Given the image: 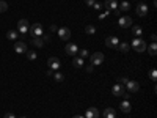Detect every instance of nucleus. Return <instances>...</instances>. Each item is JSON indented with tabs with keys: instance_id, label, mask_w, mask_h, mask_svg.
<instances>
[{
	"instance_id": "obj_1",
	"label": "nucleus",
	"mask_w": 157,
	"mask_h": 118,
	"mask_svg": "<svg viewBox=\"0 0 157 118\" xmlns=\"http://www.w3.org/2000/svg\"><path fill=\"white\" fill-rule=\"evenodd\" d=\"M29 32L33 38H41L44 35V27H43V24H39V22H35L33 25H30L29 27Z\"/></svg>"
},
{
	"instance_id": "obj_2",
	"label": "nucleus",
	"mask_w": 157,
	"mask_h": 118,
	"mask_svg": "<svg viewBox=\"0 0 157 118\" xmlns=\"http://www.w3.org/2000/svg\"><path fill=\"white\" fill-rule=\"evenodd\" d=\"M130 46H132L137 52H145L148 44H146L145 39H141V38H134V39H132V44H130Z\"/></svg>"
},
{
	"instance_id": "obj_3",
	"label": "nucleus",
	"mask_w": 157,
	"mask_h": 118,
	"mask_svg": "<svg viewBox=\"0 0 157 118\" xmlns=\"http://www.w3.org/2000/svg\"><path fill=\"white\" fill-rule=\"evenodd\" d=\"M90 61L93 66H96V65H102L104 61V54L102 52H94V54H91L90 55Z\"/></svg>"
},
{
	"instance_id": "obj_4",
	"label": "nucleus",
	"mask_w": 157,
	"mask_h": 118,
	"mask_svg": "<svg viewBox=\"0 0 157 118\" xmlns=\"http://www.w3.org/2000/svg\"><path fill=\"white\" fill-rule=\"evenodd\" d=\"M29 27H30L29 21H27V19H21V21L17 22V33H21V35H25V33L29 32Z\"/></svg>"
},
{
	"instance_id": "obj_5",
	"label": "nucleus",
	"mask_w": 157,
	"mask_h": 118,
	"mask_svg": "<svg viewBox=\"0 0 157 118\" xmlns=\"http://www.w3.org/2000/svg\"><path fill=\"white\" fill-rule=\"evenodd\" d=\"M105 46L112 47V49H118V46H120V38L118 36H107L105 38Z\"/></svg>"
},
{
	"instance_id": "obj_6",
	"label": "nucleus",
	"mask_w": 157,
	"mask_h": 118,
	"mask_svg": "<svg viewBox=\"0 0 157 118\" xmlns=\"http://www.w3.org/2000/svg\"><path fill=\"white\" fill-rule=\"evenodd\" d=\"M57 33H58V36H60V39H63V41H68V39L71 38V29H68V27H61V29H58L57 30Z\"/></svg>"
},
{
	"instance_id": "obj_7",
	"label": "nucleus",
	"mask_w": 157,
	"mask_h": 118,
	"mask_svg": "<svg viewBox=\"0 0 157 118\" xmlns=\"http://www.w3.org/2000/svg\"><path fill=\"white\" fill-rule=\"evenodd\" d=\"M135 13H137L140 18H145V16L148 14V5L143 3V2H140V3L135 6Z\"/></svg>"
},
{
	"instance_id": "obj_8",
	"label": "nucleus",
	"mask_w": 157,
	"mask_h": 118,
	"mask_svg": "<svg viewBox=\"0 0 157 118\" xmlns=\"http://www.w3.org/2000/svg\"><path fill=\"white\" fill-rule=\"evenodd\" d=\"M47 63H49V68H50L52 71H58L60 66H61L60 58H57V57H50V58L47 60Z\"/></svg>"
},
{
	"instance_id": "obj_9",
	"label": "nucleus",
	"mask_w": 157,
	"mask_h": 118,
	"mask_svg": "<svg viewBox=\"0 0 157 118\" xmlns=\"http://www.w3.org/2000/svg\"><path fill=\"white\" fill-rule=\"evenodd\" d=\"M118 24H120V27H121V29H127V27H132V18H129V16L120 18V21H118Z\"/></svg>"
},
{
	"instance_id": "obj_10",
	"label": "nucleus",
	"mask_w": 157,
	"mask_h": 118,
	"mask_svg": "<svg viewBox=\"0 0 157 118\" xmlns=\"http://www.w3.org/2000/svg\"><path fill=\"white\" fill-rule=\"evenodd\" d=\"M29 49H27V44H25L24 41H16L14 43V52H17V54H25Z\"/></svg>"
},
{
	"instance_id": "obj_11",
	"label": "nucleus",
	"mask_w": 157,
	"mask_h": 118,
	"mask_svg": "<svg viewBox=\"0 0 157 118\" xmlns=\"http://www.w3.org/2000/svg\"><path fill=\"white\" fill-rule=\"evenodd\" d=\"M129 91H132V93H135V91H138L140 90V84L137 82V81H127V84L124 85Z\"/></svg>"
},
{
	"instance_id": "obj_12",
	"label": "nucleus",
	"mask_w": 157,
	"mask_h": 118,
	"mask_svg": "<svg viewBox=\"0 0 157 118\" xmlns=\"http://www.w3.org/2000/svg\"><path fill=\"white\" fill-rule=\"evenodd\" d=\"M112 93H113L115 96H123V93H124V85L115 84V85L112 87Z\"/></svg>"
},
{
	"instance_id": "obj_13",
	"label": "nucleus",
	"mask_w": 157,
	"mask_h": 118,
	"mask_svg": "<svg viewBox=\"0 0 157 118\" xmlns=\"http://www.w3.org/2000/svg\"><path fill=\"white\" fill-rule=\"evenodd\" d=\"M64 50H66V54H68V55H75L77 52H78V47H77V44H72V43H69V44H66Z\"/></svg>"
},
{
	"instance_id": "obj_14",
	"label": "nucleus",
	"mask_w": 157,
	"mask_h": 118,
	"mask_svg": "<svg viewBox=\"0 0 157 118\" xmlns=\"http://www.w3.org/2000/svg\"><path fill=\"white\" fill-rule=\"evenodd\" d=\"M120 109H121L124 113H129L130 110H132V106H130L129 99H123V101H121V104H120Z\"/></svg>"
},
{
	"instance_id": "obj_15",
	"label": "nucleus",
	"mask_w": 157,
	"mask_h": 118,
	"mask_svg": "<svg viewBox=\"0 0 157 118\" xmlns=\"http://www.w3.org/2000/svg\"><path fill=\"white\" fill-rule=\"evenodd\" d=\"M85 118H99V112L96 107H90L85 113Z\"/></svg>"
},
{
	"instance_id": "obj_16",
	"label": "nucleus",
	"mask_w": 157,
	"mask_h": 118,
	"mask_svg": "<svg viewBox=\"0 0 157 118\" xmlns=\"http://www.w3.org/2000/svg\"><path fill=\"white\" fill-rule=\"evenodd\" d=\"M83 63H85V60H83L82 57H74V58H72V66L77 68V69H80V68L83 66Z\"/></svg>"
},
{
	"instance_id": "obj_17",
	"label": "nucleus",
	"mask_w": 157,
	"mask_h": 118,
	"mask_svg": "<svg viewBox=\"0 0 157 118\" xmlns=\"http://www.w3.org/2000/svg\"><path fill=\"white\" fill-rule=\"evenodd\" d=\"M104 6L107 8V11H110V10H118V2H116V0H105Z\"/></svg>"
},
{
	"instance_id": "obj_18",
	"label": "nucleus",
	"mask_w": 157,
	"mask_h": 118,
	"mask_svg": "<svg viewBox=\"0 0 157 118\" xmlns=\"http://www.w3.org/2000/svg\"><path fill=\"white\" fill-rule=\"evenodd\" d=\"M115 116H116V112L112 107L105 109V110H104V113H102V118H115Z\"/></svg>"
},
{
	"instance_id": "obj_19",
	"label": "nucleus",
	"mask_w": 157,
	"mask_h": 118,
	"mask_svg": "<svg viewBox=\"0 0 157 118\" xmlns=\"http://www.w3.org/2000/svg\"><path fill=\"white\" fill-rule=\"evenodd\" d=\"M146 49H148V52H149L151 57H155V54H157V44H155V43H151L149 46H146Z\"/></svg>"
},
{
	"instance_id": "obj_20",
	"label": "nucleus",
	"mask_w": 157,
	"mask_h": 118,
	"mask_svg": "<svg viewBox=\"0 0 157 118\" xmlns=\"http://www.w3.org/2000/svg\"><path fill=\"white\" fill-rule=\"evenodd\" d=\"M118 10H120V11H129L130 10V3L126 2V0H123V2L118 5Z\"/></svg>"
},
{
	"instance_id": "obj_21",
	"label": "nucleus",
	"mask_w": 157,
	"mask_h": 118,
	"mask_svg": "<svg viewBox=\"0 0 157 118\" xmlns=\"http://www.w3.org/2000/svg\"><path fill=\"white\" fill-rule=\"evenodd\" d=\"M132 33L135 35V38H140V35H143V29L140 25H132Z\"/></svg>"
},
{
	"instance_id": "obj_22",
	"label": "nucleus",
	"mask_w": 157,
	"mask_h": 118,
	"mask_svg": "<svg viewBox=\"0 0 157 118\" xmlns=\"http://www.w3.org/2000/svg\"><path fill=\"white\" fill-rule=\"evenodd\" d=\"M96 32H98V29L94 27V25H91V24H88L86 27H85V33L86 35H94Z\"/></svg>"
},
{
	"instance_id": "obj_23",
	"label": "nucleus",
	"mask_w": 157,
	"mask_h": 118,
	"mask_svg": "<svg viewBox=\"0 0 157 118\" xmlns=\"http://www.w3.org/2000/svg\"><path fill=\"white\" fill-rule=\"evenodd\" d=\"M32 44L36 46V47H43L44 46V41H43V38H33L32 39Z\"/></svg>"
},
{
	"instance_id": "obj_24",
	"label": "nucleus",
	"mask_w": 157,
	"mask_h": 118,
	"mask_svg": "<svg viewBox=\"0 0 157 118\" xmlns=\"http://www.w3.org/2000/svg\"><path fill=\"white\" fill-rule=\"evenodd\" d=\"M6 38L10 39V41H14V39L17 38V32H16V30H10V32L6 33Z\"/></svg>"
},
{
	"instance_id": "obj_25",
	"label": "nucleus",
	"mask_w": 157,
	"mask_h": 118,
	"mask_svg": "<svg viewBox=\"0 0 157 118\" xmlns=\"http://www.w3.org/2000/svg\"><path fill=\"white\" fill-rule=\"evenodd\" d=\"M25 54H27V58H29V60H32V61H33V60H36V57H38L35 50H27Z\"/></svg>"
},
{
	"instance_id": "obj_26",
	"label": "nucleus",
	"mask_w": 157,
	"mask_h": 118,
	"mask_svg": "<svg viewBox=\"0 0 157 118\" xmlns=\"http://www.w3.org/2000/svg\"><path fill=\"white\" fill-rule=\"evenodd\" d=\"M6 10H8V3L5 0H0V13H5Z\"/></svg>"
},
{
	"instance_id": "obj_27",
	"label": "nucleus",
	"mask_w": 157,
	"mask_h": 118,
	"mask_svg": "<svg viewBox=\"0 0 157 118\" xmlns=\"http://www.w3.org/2000/svg\"><path fill=\"white\" fill-rule=\"evenodd\" d=\"M118 49H120L121 52H127V50L130 49V46H129L127 43H123V44H120V46H118Z\"/></svg>"
},
{
	"instance_id": "obj_28",
	"label": "nucleus",
	"mask_w": 157,
	"mask_h": 118,
	"mask_svg": "<svg viewBox=\"0 0 157 118\" xmlns=\"http://www.w3.org/2000/svg\"><path fill=\"white\" fill-rule=\"evenodd\" d=\"M54 79L57 82H63V79H64V76L61 74V73H54Z\"/></svg>"
},
{
	"instance_id": "obj_29",
	"label": "nucleus",
	"mask_w": 157,
	"mask_h": 118,
	"mask_svg": "<svg viewBox=\"0 0 157 118\" xmlns=\"http://www.w3.org/2000/svg\"><path fill=\"white\" fill-rule=\"evenodd\" d=\"M149 77H151V81H152V82H155V79H157V69H151Z\"/></svg>"
},
{
	"instance_id": "obj_30",
	"label": "nucleus",
	"mask_w": 157,
	"mask_h": 118,
	"mask_svg": "<svg viewBox=\"0 0 157 118\" xmlns=\"http://www.w3.org/2000/svg\"><path fill=\"white\" fill-rule=\"evenodd\" d=\"M127 81H129V79L123 76V77H120V79H118V84H121V85H126V84H127Z\"/></svg>"
},
{
	"instance_id": "obj_31",
	"label": "nucleus",
	"mask_w": 157,
	"mask_h": 118,
	"mask_svg": "<svg viewBox=\"0 0 157 118\" xmlns=\"http://www.w3.org/2000/svg\"><path fill=\"white\" fill-rule=\"evenodd\" d=\"M80 55H82V58H86V57H90V52L86 49H82L80 50Z\"/></svg>"
},
{
	"instance_id": "obj_32",
	"label": "nucleus",
	"mask_w": 157,
	"mask_h": 118,
	"mask_svg": "<svg viewBox=\"0 0 157 118\" xmlns=\"http://www.w3.org/2000/svg\"><path fill=\"white\" fill-rule=\"evenodd\" d=\"M3 118H16V116H14V113H11V112H6V113L3 115Z\"/></svg>"
},
{
	"instance_id": "obj_33",
	"label": "nucleus",
	"mask_w": 157,
	"mask_h": 118,
	"mask_svg": "<svg viewBox=\"0 0 157 118\" xmlns=\"http://www.w3.org/2000/svg\"><path fill=\"white\" fill-rule=\"evenodd\" d=\"M93 69H94V66H93V65H88V66H86V73H93Z\"/></svg>"
},
{
	"instance_id": "obj_34",
	"label": "nucleus",
	"mask_w": 157,
	"mask_h": 118,
	"mask_svg": "<svg viewBox=\"0 0 157 118\" xmlns=\"http://www.w3.org/2000/svg\"><path fill=\"white\" fill-rule=\"evenodd\" d=\"M93 8H94V10H98V11H99V10H101V8H102V5H101V3H96V2H94V3H93Z\"/></svg>"
},
{
	"instance_id": "obj_35",
	"label": "nucleus",
	"mask_w": 157,
	"mask_h": 118,
	"mask_svg": "<svg viewBox=\"0 0 157 118\" xmlns=\"http://www.w3.org/2000/svg\"><path fill=\"white\" fill-rule=\"evenodd\" d=\"M85 3H86L88 6H93V3H94V0H85Z\"/></svg>"
},
{
	"instance_id": "obj_36",
	"label": "nucleus",
	"mask_w": 157,
	"mask_h": 118,
	"mask_svg": "<svg viewBox=\"0 0 157 118\" xmlns=\"http://www.w3.org/2000/svg\"><path fill=\"white\" fill-rule=\"evenodd\" d=\"M43 41H50V36L49 35H43Z\"/></svg>"
},
{
	"instance_id": "obj_37",
	"label": "nucleus",
	"mask_w": 157,
	"mask_h": 118,
	"mask_svg": "<svg viewBox=\"0 0 157 118\" xmlns=\"http://www.w3.org/2000/svg\"><path fill=\"white\" fill-rule=\"evenodd\" d=\"M50 30H52V32H57L58 29H57V25H50Z\"/></svg>"
},
{
	"instance_id": "obj_38",
	"label": "nucleus",
	"mask_w": 157,
	"mask_h": 118,
	"mask_svg": "<svg viewBox=\"0 0 157 118\" xmlns=\"http://www.w3.org/2000/svg\"><path fill=\"white\" fill-rule=\"evenodd\" d=\"M151 39H152V43H155V39H157V36H155V33H152V35H151Z\"/></svg>"
},
{
	"instance_id": "obj_39",
	"label": "nucleus",
	"mask_w": 157,
	"mask_h": 118,
	"mask_svg": "<svg viewBox=\"0 0 157 118\" xmlns=\"http://www.w3.org/2000/svg\"><path fill=\"white\" fill-rule=\"evenodd\" d=\"M72 118H85V115H74Z\"/></svg>"
},
{
	"instance_id": "obj_40",
	"label": "nucleus",
	"mask_w": 157,
	"mask_h": 118,
	"mask_svg": "<svg viewBox=\"0 0 157 118\" xmlns=\"http://www.w3.org/2000/svg\"><path fill=\"white\" fill-rule=\"evenodd\" d=\"M21 118H25V116H21Z\"/></svg>"
}]
</instances>
